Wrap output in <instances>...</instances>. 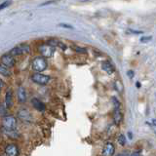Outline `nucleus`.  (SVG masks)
Wrapping results in <instances>:
<instances>
[{"mask_svg":"<svg viewBox=\"0 0 156 156\" xmlns=\"http://www.w3.org/2000/svg\"><path fill=\"white\" fill-rule=\"evenodd\" d=\"M31 66H32V69L34 71H36V73H41L47 68L48 64H47V61L43 57H36L33 58Z\"/></svg>","mask_w":156,"mask_h":156,"instance_id":"nucleus-1","label":"nucleus"},{"mask_svg":"<svg viewBox=\"0 0 156 156\" xmlns=\"http://www.w3.org/2000/svg\"><path fill=\"white\" fill-rule=\"evenodd\" d=\"M2 124L6 131L12 132L15 130L16 126H17V120L14 116H5L2 121Z\"/></svg>","mask_w":156,"mask_h":156,"instance_id":"nucleus-2","label":"nucleus"},{"mask_svg":"<svg viewBox=\"0 0 156 156\" xmlns=\"http://www.w3.org/2000/svg\"><path fill=\"white\" fill-rule=\"evenodd\" d=\"M31 80H32L34 83L44 86L50 81V77L42 73H34L31 75Z\"/></svg>","mask_w":156,"mask_h":156,"instance_id":"nucleus-3","label":"nucleus"},{"mask_svg":"<svg viewBox=\"0 0 156 156\" xmlns=\"http://www.w3.org/2000/svg\"><path fill=\"white\" fill-rule=\"evenodd\" d=\"M29 46L28 45H19V46H16L12 49L9 54L12 55V56H20V55H23V54H27L29 53Z\"/></svg>","mask_w":156,"mask_h":156,"instance_id":"nucleus-4","label":"nucleus"},{"mask_svg":"<svg viewBox=\"0 0 156 156\" xmlns=\"http://www.w3.org/2000/svg\"><path fill=\"white\" fill-rule=\"evenodd\" d=\"M0 61H1V64H3L4 66H6L8 68H13L16 62L14 57L10 54H4L1 57V58H0Z\"/></svg>","mask_w":156,"mask_h":156,"instance_id":"nucleus-5","label":"nucleus"},{"mask_svg":"<svg viewBox=\"0 0 156 156\" xmlns=\"http://www.w3.org/2000/svg\"><path fill=\"white\" fill-rule=\"evenodd\" d=\"M39 51L42 54L43 57L46 58H51L55 53V47L51 46L50 44H44L39 47Z\"/></svg>","mask_w":156,"mask_h":156,"instance_id":"nucleus-6","label":"nucleus"},{"mask_svg":"<svg viewBox=\"0 0 156 156\" xmlns=\"http://www.w3.org/2000/svg\"><path fill=\"white\" fill-rule=\"evenodd\" d=\"M115 152V147L114 144L111 142H108L104 146V149H103V156H113Z\"/></svg>","mask_w":156,"mask_h":156,"instance_id":"nucleus-7","label":"nucleus"},{"mask_svg":"<svg viewBox=\"0 0 156 156\" xmlns=\"http://www.w3.org/2000/svg\"><path fill=\"white\" fill-rule=\"evenodd\" d=\"M7 156H19V148L16 144H8L5 148Z\"/></svg>","mask_w":156,"mask_h":156,"instance_id":"nucleus-8","label":"nucleus"},{"mask_svg":"<svg viewBox=\"0 0 156 156\" xmlns=\"http://www.w3.org/2000/svg\"><path fill=\"white\" fill-rule=\"evenodd\" d=\"M31 104H32V106L38 111H44L46 108L45 104H43L41 100L36 99V98H33V99L31 100Z\"/></svg>","mask_w":156,"mask_h":156,"instance_id":"nucleus-9","label":"nucleus"},{"mask_svg":"<svg viewBox=\"0 0 156 156\" xmlns=\"http://www.w3.org/2000/svg\"><path fill=\"white\" fill-rule=\"evenodd\" d=\"M101 69H103L104 72H106L107 74H112L115 70L114 66H113L111 62H109L108 61H104L103 64H101Z\"/></svg>","mask_w":156,"mask_h":156,"instance_id":"nucleus-10","label":"nucleus"},{"mask_svg":"<svg viewBox=\"0 0 156 156\" xmlns=\"http://www.w3.org/2000/svg\"><path fill=\"white\" fill-rule=\"evenodd\" d=\"M18 116L25 121H30V119H31V114L29 113V111L26 110V109H23V108L21 109V110H19Z\"/></svg>","mask_w":156,"mask_h":156,"instance_id":"nucleus-11","label":"nucleus"},{"mask_svg":"<svg viewBox=\"0 0 156 156\" xmlns=\"http://www.w3.org/2000/svg\"><path fill=\"white\" fill-rule=\"evenodd\" d=\"M18 100L20 103H25L26 100V94L23 87H19L18 89Z\"/></svg>","mask_w":156,"mask_h":156,"instance_id":"nucleus-12","label":"nucleus"},{"mask_svg":"<svg viewBox=\"0 0 156 156\" xmlns=\"http://www.w3.org/2000/svg\"><path fill=\"white\" fill-rule=\"evenodd\" d=\"M122 113H121L120 109H114V114H113V121L116 125H119L120 122L122 121Z\"/></svg>","mask_w":156,"mask_h":156,"instance_id":"nucleus-13","label":"nucleus"},{"mask_svg":"<svg viewBox=\"0 0 156 156\" xmlns=\"http://www.w3.org/2000/svg\"><path fill=\"white\" fill-rule=\"evenodd\" d=\"M12 98H13V93H12V90H8L5 96V104L7 108H9L12 105Z\"/></svg>","mask_w":156,"mask_h":156,"instance_id":"nucleus-14","label":"nucleus"},{"mask_svg":"<svg viewBox=\"0 0 156 156\" xmlns=\"http://www.w3.org/2000/svg\"><path fill=\"white\" fill-rule=\"evenodd\" d=\"M0 74H2L4 76H10V70L8 69V68L4 66L3 64H0Z\"/></svg>","mask_w":156,"mask_h":156,"instance_id":"nucleus-15","label":"nucleus"},{"mask_svg":"<svg viewBox=\"0 0 156 156\" xmlns=\"http://www.w3.org/2000/svg\"><path fill=\"white\" fill-rule=\"evenodd\" d=\"M112 103H113V106H114V109H120V103L119 100H117L116 97H112L111 98Z\"/></svg>","mask_w":156,"mask_h":156,"instance_id":"nucleus-16","label":"nucleus"},{"mask_svg":"<svg viewBox=\"0 0 156 156\" xmlns=\"http://www.w3.org/2000/svg\"><path fill=\"white\" fill-rule=\"evenodd\" d=\"M118 142L121 146H125V143H126V138H125L124 135H120L119 138H118Z\"/></svg>","mask_w":156,"mask_h":156,"instance_id":"nucleus-17","label":"nucleus"},{"mask_svg":"<svg viewBox=\"0 0 156 156\" xmlns=\"http://www.w3.org/2000/svg\"><path fill=\"white\" fill-rule=\"evenodd\" d=\"M151 39H152L151 36H144V37H142V38H140V42H142V43H146V42L151 41Z\"/></svg>","mask_w":156,"mask_h":156,"instance_id":"nucleus-18","label":"nucleus"},{"mask_svg":"<svg viewBox=\"0 0 156 156\" xmlns=\"http://www.w3.org/2000/svg\"><path fill=\"white\" fill-rule=\"evenodd\" d=\"M11 4L10 1H6V2H3L2 4H0V11L3 10V9H5L6 7H8Z\"/></svg>","mask_w":156,"mask_h":156,"instance_id":"nucleus-19","label":"nucleus"},{"mask_svg":"<svg viewBox=\"0 0 156 156\" xmlns=\"http://www.w3.org/2000/svg\"><path fill=\"white\" fill-rule=\"evenodd\" d=\"M58 26L61 27H64V28H72V26H69V25H65V23H60Z\"/></svg>","mask_w":156,"mask_h":156,"instance_id":"nucleus-20","label":"nucleus"},{"mask_svg":"<svg viewBox=\"0 0 156 156\" xmlns=\"http://www.w3.org/2000/svg\"><path fill=\"white\" fill-rule=\"evenodd\" d=\"M127 75L130 77V78H133L135 76V73H134V71H132V70H128L127 71Z\"/></svg>","mask_w":156,"mask_h":156,"instance_id":"nucleus-21","label":"nucleus"},{"mask_svg":"<svg viewBox=\"0 0 156 156\" xmlns=\"http://www.w3.org/2000/svg\"><path fill=\"white\" fill-rule=\"evenodd\" d=\"M75 51H76V52H78V53H81V52L85 53V52H86V50H85V49H81V48H76Z\"/></svg>","mask_w":156,"mask_h":156,"instance_id":"nucleus-22","label":"nucleus"},{"mask_svg":"<svg viewBox=\"0 0 156 156\" xmlns=\"http://www.w3.org/2000/svg\"><path fill=\"white\" fill-rule=\"evenodd\" d=\"M130 156H142V155H140V152H134V153H132Z\"/></svg>","mask_w":156,"mask_h":156,"instance_id":"nucleus-23","label":"nucleus"},{"mask_svg":"<svg viewBox=\"0 0 156 156\" xmlns=\"http://www.w3.org/2000/svg\"><path fill=\"white\" fill-rule=\"evenodd\" d=\"M118 156H128V152H127V151H125V152H123V153L118 154Z\"/></svg>","mask_w":156,"mask_h":156,"instance_id":"nucleus-24","label":"nucleus"},{"mask_svg":"<svg viewBox=\"0 0 156 156\" xmlns=\"http://www.w3.org/2000/svg\"><path fill=\"white\" fill-rule=\"evenodd\" d=\"M3 85H4V82H3L1 79H0V89H1V88L3 87Z\"/></svg>","mask_w":156,"mask_h":156,"instance_id":"nucleus-25","label":"nucleus"},{"mask_svg":"<svg viewBox=\"0 0 156 156\" xmlns=\"http://www.w3.org/2000/svg\"><path fill=\"white\" fill-rule=\"evenodd\" d=\"M150 125H154V126H156V119L152 120V122H151V124H150Z\"/></svg>","mask_w":156,"mask_h":156,"instance_id":"nucleus-26","label":"nucleus"},{"mask_svg":"<svg viewBox=\"0 0 156 156\" xmlns=\"http://www.w3.org/2000/svg\"><path fill=\"white\" fill-rule=\"evenodd\" d=\"M136 87H138V88L140 87V82H136Z\"/></svg>","mask_w":156,"mask_h":156,"instance_id":"nucleus-27","label":"nucleus"},{"mask_svg":"<svg viewBox=\"0 0 156 156\" xmlns=\"http://www.w3.org/2000/svg\"><path fill=\"white\" fill-rule=\"evenodd\" d=\"M129 138L132 139V134H131V133H129Z\"/></svg>","mask_w":156,"mask_h":156,"instance_id":"nucleus-28","label":"nucleus"}]
</instances>
